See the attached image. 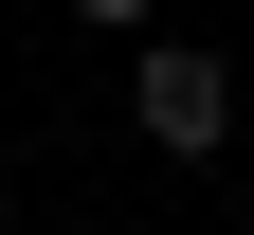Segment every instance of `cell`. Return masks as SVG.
<instances>
[{
    "mask_svg": "<svg viewBox=\"0 0 254 235\" xmlns=\"http://www.w3.org/2000/svg\"><path fill=\"white\" fill-rule=\"evenodd\" d=\"M145 145H164V163H218V145H236V73H218V54H145Z\"/></svg>",
    "mask_w": 254,
    "mask_h": 235,
    "instance_id": "cell-1",
    "label": "cell"
},
{
    "mask_svg": "<svg viewBox=\"0 0 254 235\" xmlns=\"http://www.w3.org/2000/svg\"><path fill=\"white\" fill-rule=\"evenodd\" d=\"M73 18H164V0H73Z\"/></svg>",
    "mask_w": 254,
    "mask_h": 235,
    "instance_id": "cell-2",
    "label": "cell"
}]
</instances>
